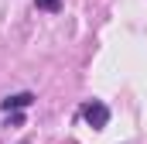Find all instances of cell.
Segmentation results:
<instances>
[{"instance_id": "obj_1", "label": "cell", "mask_w": 147, "mask_h": 144, "mask_svg": "<svg viewBox=\"0 0 147 144\" xmlns=\"http://www.w3.org/2000/svg\"><path fill=\"white\" fill-rule=\"evenodd\" d=\"M82 117H86V124L96 127V130H103V127L110 124V110H106V103H99V100L86 103V107H82Z\"/></svg>"}, {"instance_id": "obj_2", "label": "cell", "mask_w": 147, "mask_h": 144, "mask_svg": "<svg viewBox=\"0 0 147 144\" xmlns=\"http://www.w3.org/2000/svg\"><path fill=\"white\" fill-rule=\"evenodd\" d=\"M31 100H34L31 93H17V96H7L0 107H3V110H17V107H31Z\"/></svg>"}, {"instance_id": "obj_3", "label": "cell", "mask_w": 147, "mask_h": 144, "mask_svg": "<svg viewBox=\"0 0 147 144\" xmlns=\"http://www.w3.org/2000/svg\"><path fill=\"white\" fill-rule=\"evenodd\" d=\"M34 3L41 7V10H58V7H62L58 0H34Z\"/></svg>"}]
</instances>
